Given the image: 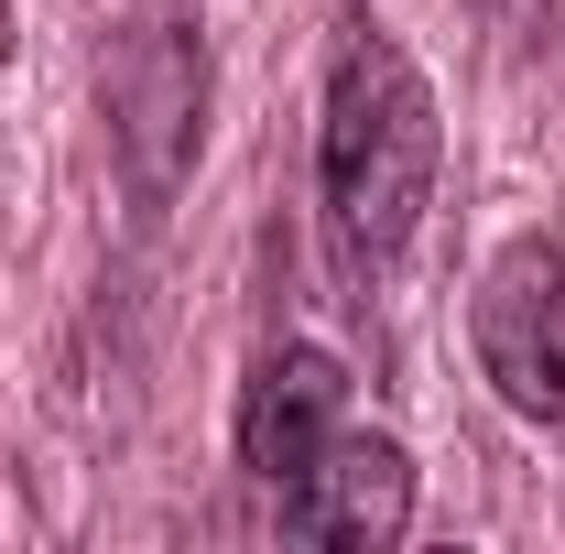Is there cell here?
Wrapping results in <instances>:
<instances>
[{"label": "cell", "instance_id": "6da1fadb", "mask_svg": "<svg viewBox=\"0 0 565 554\" xmlns=\"http://www.w3.org/2000/svg\"><path fill=\"white\" fill-rule=\"evenodd\" d=\"M435 163H446V120H435L424 66L370 0H349L327 44V98H316V207L349 283H381L414 251L435 207Z\"/></svg>", "mask_w": 565, "mask_h": 554}, {"label": "cell", "instance_id": "7a4b0ae2", "mask_svg": "<svg viewBox=\"0 0 565 554\" xmlns=\"http://www.w3.org/2000/svg\"><path fill=\"white\" fill-rule=\"evenodd\" d=\"M98 109H109V163H120L131 207L163 217L207 152V22H196V0H131L109 22Z\"/></svg>", "mask_w": 565, "mask_h": 554}, {"label": "cell", "instance_id": "3957f363", "mask_svg": "<svg viewBox=\"0 0 565 554\" xmlns=\"http://www.w3.org/2000/svg\"><path fill=\"white\" fill-rule=\"evenodd\" d=\"M468 348H479V381L500 392V414L565 424V239L555 228H522L490 251V273L468 294Z\"/></svg>", "mask_w": 565, "mask_h": 554}, {"label": "cell", "instance_id": "277c9868", "mask_svg": "<svg viewBox=\"0 0 565 554\" xmlns=\"http://www.w3.org/2000/svg\"><path fill=\"white\" fill-rule=\"evenodd\" d=\"M273 522L294 544H316V554H392L414 533V457H403V435L338 424L327 457L273 489Z\"/></svg>", "mask_w": 565, "mask_h": 554}, {"label": "cell", "instance_id": "5b68a950", "mask_svg": "<svg viewBox=\"0 0 565 554\" xmlns=\"http://www.w3.org/2000/svg\"><path fill=\"white\" fill-rule=\"evenodd\" d=\"M349 424V370H338V348L316 338H282L250 359V381H239V424H228V446H239V468L262 489L305 479L316 457H327V435Z\"/></svg>", "mask_w": 565, "mask_h": 554}]
</instances>
